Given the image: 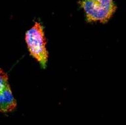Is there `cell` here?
Returning a JSON list of instances; mask_svg holds the SVG:
<instances>
[{
    "instance_id": "cell-1",
    "label": "cell",
    "mask_w": 126,
    "mask_h": 125,
    "mask_svg": "<svg viewBox=\"0 0 126 125\" xmlns=\"http://www.w3.org/2000/svg\"><path fill=\"white\" fill-rule=\"evenodd\" d=\"M25 41L30 55L43 68H45L49 53L46 47L47 43L44 29L39 22H35L33 26L26 32Z\"/></svg>"
},
{
    "instance_id": "cell-3",
    "label": "cell",
    "mask_w": 126,
    "mask_h": 125,
    "mask_svg": "<svg viewBox=\"0 0 126 125\" xmlns=\"http://www.w3.org/2000/svg\"><path fill=\"white\" fill-rule=\"evenodd\" d=\"M17 102L12 92L7 73L0 68V112L7 113L14 111Z\"/></svg>"
},
{
    "instance_id": "cell-2",
    "label": "cell",
    "mask_w": 126,
    "mask_h": 125,
    "mask_svg": "<svg viewBox=\"0 0 126 125\" xmlns=\"http://www.w3.org/2000/svg\"><path fill=\"white\" fill-rule=\"evenodd\" d=\"M79 3L88 22L107 23L117 10L114 0H81Z\"/></svg>"
}]
</instances>
